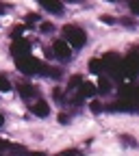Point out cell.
<instances>
[{
	"label": "cell",
	"instance_id": "cell-1",
	"mask_svg": "<svg viewBox=\"0 0 139 156\" xmlns=\"http://www.w3.org/2000/svg\"><path fill=\"white\" fill-rule=\"evenodd\" d=\"M63 41L72 48H83L87 44V35L83 28L78 26H72V24H65L63 26Z\"/></svg>",
	"mask_w": 139,
	"mask_h": 156
},
{
	"label": "cell",
	"instance_id": "cell-2",
	"mask_svg": "<svg viewBox=\"0 0 139 156\" xmlns=\"http://www.w3.org/2000/svg\"><path fill=\"white\" fill-rule=\"evenodd\" d=\"M15 65H17V69L20 72H24V74H28V76H33V74H46V65L39 61V58H35V56H24V58H17L15 61Z\"/></svg>",
	"mask_w": 139,
	"mask_h": 156
},
{
	"label": "cell",
	"instance_id": "cell-3",
	"mask_svg": "<svg viewBox=\"0 0 139 156\" xmlns=\"http://www.w3.org/2000/svg\"><path fill=\"white\" fill-rule=\"evenodd\" d=\"M11 54H13L15 61H17V58L28 56V54H31V44L26 41V39H22V37L13 39V41H11Z\"/></svg>",
	"mask_w": 139,
	"mask_h": 156
},
{
	"label": "cell",
	"instance_id": "cell-4",
	"mask_svg": "<svg viewBox=\"0 0 139 156\" xmlns=\"http://www.w3.org/2000/svg\"><path fill=\"white\" fill-rule=\"evenodd\" d=\"M52 52H54L57 58H61V61H70V58H72V50H70V46L63 41V39H57V41H54Z\"/></svg>",
	"mask_w": 139,
	"mask_h": 156
},
{
	"label": "cell",
	"instance_id": "cell-5",
	"mask_svg": "<svg viewBox=\"0 0 139 156\" xmlns=\"http://www.w3.org/2000/svg\"><path fill=\"white\" fill-rule=\"evenodd\" d=\"M93 93H96V87H93L91 83H85V80H83L81 87L76 89V98H74V100H76V102H83L85 98H91Z\"/></svg>",
	"mask_w": 139,
	"mask_h": 156
},
{
	"label": "cell",
	"instance_id": "cell-6",
	"mask_svg": "<svg viewBox=\"0 0 139 156\" xmlns=\"http://www.w3.org/2000/svg\"><path fill=\"white\" fill-rule=\"evenodd\" d=\"M39 5H42L46 11L54 13V15H61L63 13V2H61V0H39Z\"/></svg>",
	"mask_w": 139,
	"mask_h": 156
},
{
	"label": "cell",
	"instance_id": "cell-7",
	"mask_svg": "<svg viewBox=\"0 0 139 156\" xmlns=\"http://www.w3.org/2000/svg\"><path fill=\"white\" fill-rule=\"evenodd\" d=\"M31 113L37 115V117H48V115H50V106H48L46 100H37V102L31 106Z\"/></svg>",
	"mask_w": 139,
	"mask_h": 156
},
{
	"label": "cell",
	"instance_id": "cell-8",
	"mask_svg": "<svg viewBox=\"0 0 139 156\" xmlns=\"http://www.w3.org/2000/svg\"><path fill=\"white\" fill-rule=\"evenodd\" d=\"M17 93L24 98V100H31V98H35L37 95V89L35 87H31V85H17Z\"/></svg>",
	"mask_w": 139,
	"mask_h": 156
},
{
	"label": "cell",
	"instance_id": "cell-9",
	"mask_svg": "<svg viewBox=\"0 0 139 156\" xmlns=\"http://www.w3.org/2000/svg\"><path fill=\"white\" fill-rule=\"evenodd\" d=\"M98 91H100V93H109V91H111V80H109L107 76H100V78H98Z\"/></svg>",
	"mask_w": 139,
	"mask_h": 156
},
{
	"label": "cell",
	"instance_id": "cell-10",
	"mask_svg": "<svg viewBox=\"0 0 139 156\" xmlns=\"http://www.w3.org/2000/svg\"><path fill=\"white\" fill-rule=\"evenodd\" d=\"M89 72H93V74H100V72H104L102 58H91V61H89Z\"/></svg>",
	"mask_w": 139,
	"mask_h": 156
},
{
	"label": "cell",
	"instance_id": "cell-11",
	"mask_svg": "<svg viewBox=\"0 0 139 156\" xmlns=\"http://www.w3.org/2000/svg\"><path fill=\"white\" fill-rule=\"evenodd\" d=\"M109 111H126V113H130V111H133V104L122 100V102H115V104H111V106H109Z\"/></svg>",
	"mask_w": 139,
	"mask_h": 156
},
{
	"label": "cell",
	"instance_id": "cell-12",
	"mask_svg": "<svg viewBox=\"0 0 139 156\" xmlns=\"http://www.w3.org/2000/svg\"><path fill=\"white\" fill-rule=\"evenodd\" d=\"M81 83H83V76H81V74H78V76H72L70 83H68V91H76L78 87H81Z\"/></svg>",
	"mask_w": 139,
	"mask_h": 156
},
{
	"label": "cell",
	"instance_id": "cell-13",
	"mask_svg": "<svg viewBox=\"0 0 139 156\" xmlns=\"http://www.w3.org/2000/svg\"><path fill=\"white\" fill-rule=\"evenodd\" d=\"M0 91H2V93H9L11 91V83H9L7 76H0Z\"/></svg>",
	"mask_w": 139,
	"mask_h": 156
},
{
	"label": "cell",
	"instance_id": "cell-14",
	"mask_svg": "<svg viewBox=\"0 0 139 156\" xmlns=\"http://www.w3.org/2000/svg\"><path fill=\"white\" fill-rule=\"evenodd\" d=\"M39 20H42V17H39L37 13H28L26 15V26H33L35 22H39Z\"/></svg>",
	"mask_w": 139,
	"mask_h": 156
},
{
	"label": "cell",
	"instance_id": "cell-15",
	"mask_svg": "<svg viewBox=\"0 0 139 156\" xmlns=\"http://www.w3.org/2000/svg\"><path fill=\"white\" fill-rule=\"evenodd\" d=\"M120 141H124V143H126V145H130V147H135V145H137V143H135V139H133L130 134H122V136H120Z\"/></svg>",
	"mask_w": 139,
	"mask_h": 156
},
{
	"label": "cell",
	"instance_id": "cell-16",
	"mask_svg": "<svg viewBox=\"0 0 139 156\" xmlns=\"http://www.w3.org/2000/svg\"><path fill=\"white\" fill-rule=\"evenodd\" d=\"M57 156H83L78 150H65V152H59Z\"/></svg>",
	"mask_w": 139,
	"mask_h": 156
},
{
	"label": "cell",
	"instance_id": "cell-17",
	"mask_svg": "<svg viewBox=\"0 0 139 156\" xmlns=\"http://www.w3.org/2000/svg\"><path fill=\"white\" fill-rule=\"evenodd\" d=\"M102 111H104V106H102L100 102H91V113L98 115V113H102Z\"/></svg>",
	"mask_w": 139,
	"mask_h": 156
},
{
	"label": "cell",
	"instance_id": "cell-18",
	"mask_svg": "<svg viewBox=\"0 0 139 156\" xmlns=\"http://www.w3.org/2000/svg\"><path fill=\"white\" fill-rule=\"evenodd\" d=\"M128 7H130V11L137 15V13H139V0H128Z\"/></svg>",
	"mask_w": 139,
	"mask_h": 156
},
{
	"label": "cell",
	"instance_id": "cell-19",
	"mask_svg": "<svg viewBox=\"0 0 139 156\" xmlns=\"http://www.w3.org/2000/svg\"><path fill=\"white\" fill-rule=\"evenodd\" d=\"M39 28H42V33H52V30H54V24H50V22H44V24L39 26Z\"/></svg>",
	"mask_w": 139,
	"mask_h": 156
},
{
	"label": "cell",
	"instance_id": "cell-20",
	"mask_svg": "<svg viewBox=\"0 0 139 156\" xmlns=\"http://www.w3.org/2000/svg\"><path fill=\"white\" fill-rule=\"evenodd\" d=\"M100 22H102V24H115V17H111V15H100Z\"/></svg>",
	"mask_w": 139,
	"mask_h": 156
},
{
	"label": "cell",
	"instance_id": "cell-21",
	"mask_svg": "<svg viewBox=\"0 0 139 156\" xmlns=\"http://www.w3.org/2000/svg\"><path fill=\"white\" fill-rule=\"evenodd\" d=\"M20 33H22V28H20V26H15V28L11 30V37H13V39H17V37H20Z\"/></svg>",
	"mask_w": 139,
	"mask_h": 156
},
{
	"label": "cell",
	"instance_id": "cell-22",
	"mask_svg": "<svg viewBox=\"0 0 139 156\" xmlns=\"http://www.w3.org/2000/svg\"><path fill=\"white\" fill-rule=\"evenodd\" d=\"M68 119H70V117H68L65 113H61V115H59V122H61V124H68Z\"/></svg>",
	"mask_w": 139,
	"mask_h": 156
},
{
	"label": "cell",
	"instance_id": "cell-23",
	"mask_svg": "<svg viewBox=\"0 0 139 156\" xmlns=\"http://www.w3.org/2000/svg\"><path fill=\"white\" fill-rule=\"evenodd\" d=\"M122 22H124L126 26H135V22H133V20H128V17H122Z\"/></svg>",
	"mask_w": 139,
	"mask_h": 156
},
{
	"label": "cell",
	"instance_id": "cell-24",
	"mask_svg": "<svg viewBox=\"0 0 139 156\" xmlns=\"http://www.w3.org/2000/svg\"><path fill=\"white\" fill-rule=\"evenodd\" d=\"M26 156H46L44 152H31V154H26Z\"/></svg>",
	"mask_w": 139,
	"mask_h": 156
},
{
	"label": "cell",
	"instance_id": "cell-25",
	"mask_svg": "<svg viewBox=\"0 0 139 156\" xmlns=\"http://www.w3.org/2000/svg\"><path fill=\"white\" fill-rule=\"evenodd\" d=\"M2 126H5V117H2V115H0V128H2Z\"/></svg>",
	"mask_w": 139,
	"mask_h": 156
},
{
	"label": "cell",
	"instance_id": "cell-26",
	"mask_svg": "<svg viewBox=\"0 0 139 156\" xmlns=\"http://www.w3.org/2000/svg\"><path fill=\"white\" fill-rule=\"evenodd\" d=\"M65 2H83V0H65Z\"/></svg>",
	"mask_w": 139,
	"mask_h": 156
},
{
	"label": "cell",
	"instance_id": "cell-27",
	"mask_svg": "<svg viewBox=\"0 0 139 156\" xmlns=\"http://www.w3.org/2000/svg\"><path fill=\"white\" fill-rule=\"evenodd\" d=\"M107 2H117V0H107Z\"/></svg>",
	"mask_w": 139,
	"mask_h": 156
}]
</instances>
